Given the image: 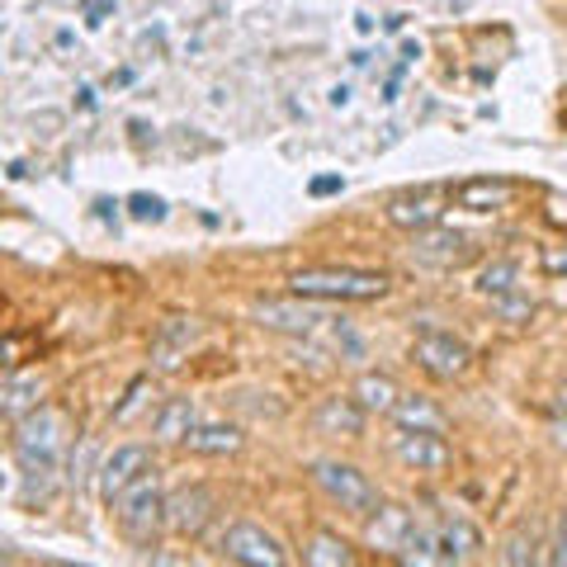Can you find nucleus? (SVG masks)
<instances>
[{
    "mask_svg": "<svg viewBox=\"0 0 567 567\" xmlns=\"http://www.w3.org/2000/svg\"><path fill=\"white\" fill-rule=\"evenodd\" d=\"M393 454L407 468H417V473H445V468L454 463L449 439L435 435V431H397L393 435Z\"/></svg>",
    "mask_w": 567,
    "mask_h": 567,
    "instance_id": "11",
    "label": "nucleus"
},
{
    "mask_svg": "<svg viewBox=\"0 0 567 567\" xmlns=\"http://www.w3.org/2000/svg\"><path fill=\"white\" fill-rule=\"evenodd\" d=\"M67 449V417L52 407H34L28 417H20V431H14V454H20V468L28 478H48L57 473Z\"/></svg>",
    "mask_w": 567,
    "mask_h": 567,
    "instance_id": "2",
    "label": "nucleus"
},
{
    "mask_svg": "<svg viewBox=\"0 0 567 567\" xmlns=\"http://www.w3.org/2000/svg\"><path fill=\"white\" fill-rule=\"evenodd\" d=\"M128 208H133V218H142V222H161L166 218V204L156 194H133L128 198Z\"/></svg>",
    "mask_w": 567,
    "mask_h": 567,
    "instance_id": "27",
    "label": "nucleus"
},
{
    "mask_svg": "<svg viewBox=\"0 0 567 567\" xmlns=\"http://www.w3.org/2000/svg\"><path fill=\"white\" fill-rule=\"evenodd\" d=\"M34 407H43V378L38 374H24V378H10L0 388V417H28Z\"/></svg>",
    "mask_w": 567,
    "mask_h": 567,
    "instance_id": "22",
    "label": "nucleus"
},
{
    "mask_svg": "<svg viewBox=\"0 0 567 567\" xmlns=\"http://www.w3.org/2000/svg\"><path fill=\"white\" fill-rule=\"evenodd\" d=\"M411 255H417L421 265H435V269H459L478 255V246L468 241L463 232H445V227H425V232H417V246H411Z\"/></svg>",
    "mask_w": 567,
    "mask_h": 567,
    "instance_id": "13",
    "label": "nucleus"
},
{
    "mask_svg": "<svg viewBox=\"0 0 567 567\" xmlns=\"http://www.w3.org/2000/svg\"><path fill=\"white\" fill-rule=\"evenodd\" d=\"M109 506H113V520L123 524V534L133 539V544H152L166 524V492L156 487V473L137 478L133 487H123Z\"/></svg>",
    "mask_w": 567,
    "mask_h": 567,
    "instance_id": "3",
    "label": "nucleus"
},
{
    "mask_svg": "<svg viewBox=\"0 0 567 567\" xmlns=\"http://www.w3.org/2000/svg\"><path fill=\"white\" fill-rule=\"evenodd\" d=\"M534 548H539V539H534V534H510V539H506V548H502V558H506V563H516V567H520V563H539L544 553H534Z\"/></svg>",
    "mask_w": 567,
    "mask_h": 567,
    "instance_id": "26",
    "label": "nucleus"
},
{
    "mask_svg": "<svg viewBox=\"0 0 567 567\" xmlns=\"http://www.w3.org/2000/svg\"><path fill=\"white\" fill-rule=\"evenodd\" d=\"M303 563H312V567H350L354 563V548L340 534L317 530V534L307 539V548H303Z\"/></svg>",
    "mask_w": 567,
    "mask_h": 567,
    "instance_id": "23",
    "label": "nucleus"
},
{
    "mask_svg": "<svg viewBox=\"0 0 567 567\" xmlns=\"http://www.w3.org/2000/svg\"><path fill=\"white\" fill-rule=\"evenodd\" d=\"M548 563L567 567V516L558 520V534H553V544H548Z\"/></svg>",
    "mask_w": 567,
    "mask_h": 567,
    "instance_id": "29",
    "label": "nucleus"
},
{
    "mask_svg": "<svg viewBox=\"0 0 567 567\" xmlns=\"http://www.w3.org/2000/svg\"><path fill=\"white\" fill-rule=\"evenodd\" d=\"M553 439H558V449H567V417L553 421Z\"/></svg>",
    "mask_w": 567,
    "mask_h": 567,
    "instance_id": "31",
    "label": "nucleus"
},
{
    "mask_svg": "<svg viewBox=\"0 0 567 567\" xmlns=\"http://www.w3.org/2000/svg\"><path fill=\"white\" fill-rule=\"evenodd\" d=\"M241 445H246V435H241V425L232 421H198L190 435H184L180 449L198 454V459H227V454H237Z\"/></svg>",
    "mask_w": 567,
    "mask_h": 567,
    "instance_id": "15",
    "label": "nucleus"
},
{
    "mask_svg": "<svg viewBox=\"0 0 567 567\" xmlns=\"http://www.w3.org/2000/svg\"><path fill=\"white\" fill-rule=\"evenodd\" d=\"M510 289H520V269L510 265V261H492L487 269L478 275V293H487V298H502Z\"/></svg>",
    "mask_w": 567,
    "mask_h": 567,
    "instance_id": "24",
    "label": "nucleus"
},
{
    "mask_svg": "<svg viewBox=\"0 0 567 567\" xmlns=\"http://www.w3.org/2000/svg\"><path fill=\"white\" fill-rule=\"evenodd\" d=\"M340 190V180H331V176H326V180H312V194H336Z\"/></svg>",
    "mask_w": 567,
    "mask_h": 567,
    "instance_id": "30",
    "label": "nucleus"
},
{
    "mask_svg": "<svg viewBox=\"0 0 567 567\" xmlns=\"http://www.w3.org/2000/svg\"><path fill=\"white\" fill-rule=\"evenodd\" d=\"M194 340H198V322L170 317L161 331H156V340H152V360H156V369H176L180 354H190Z\"/></svg>",
    "mask_w": 567,
    "mask_h": 567,
    "instance_id": "19",
    "label": "nucleus"
},
{
    "mask_svg": "<svg viewBox=\"0 0 567 567\" xmlns=\"http://www.w3.org/2000/svg\"><path fill=\"white\" fill-rule=\"evenodd\" d=\"M516 198V184L510 180H492V176H478V180H463L454 190V204L468 208V213H496Z\"/></svg>",
    "mask_w": 567,
    "mask_h": 567,
    "instance_id": "18",
    "label": "nucleus"
},
{
    "mask_svg": "<svg viewBox=\"0 0 567 567\" xmlns=\"http://www.w3.org/2000/svg\"><path fill=\"white\" fill-rule=\"evenodd\" d=\"M147 473H156L152 449H147V445H119L105 463H99V496H105V502H113V496H119L123 487H133V482L147 478Z\"/></svg>",
    "mask_w": 567,
    "mask_h": 567,
    "instance_id": "12",
    "label": "nucleus"
},
{
    "mask_svg": "<svg viewBox=\"0 0 567 567\" xmlns=\"http://www.w3.org/2000/svg\"><path fill=\"white\" fill-rule=\"evenodd\" d=\"M312 482L331 496L340 510H350V516H369V510L378 506V487L374 478L364 473V468L354 463H340V459H317L312 463Z\"/></svg>",
    "mask_w": 567,
    "mask_h": 567,
    "instance_id": "4",
    "label": "nucleus"
},
{
    "mask_svg": "<svg viewBox=\"0 0 567 567\" xmlns=\"http://www.w3.org/2000/svg\"><path fill=\"white\" fill-rule=\"evenodd\" d=\"M350 393H354V402H360V407L369 411V417H388L393 402L402 397V393H397V383H393L388 374H374V369L354 378V388H350Z\"/></svg>",
    "mask_w": 567,
    "mask_h": 567,
    "instance_id": "21",
    "label": "nucleus"
},
{
    "mask_svg": "<svg viewBox=\"0 0 567 567\" xmlns=\"http://www.w3.org/2000/svg\"><path fill=\"white\" fill-rule=\"evenodd\" d=\"M194 425H198V407L190 402V397H170V402L156 411L152 435L161 439V445H184V435H190Z\"/></svg>",
    "mask_w": 567,
    "mask_h": 567,
    "instance_id": "20",
    "label": "nucleus"
},
{
    "mask_svg": "<svg viewBox=\"0 0 567 567\" xmlns=\"http://www.w3.org/2000/svg\"><path fill=\"white\" fill-rule=\"evenodd\" d=\"M364 421L369 411L350 397H322V407L312 411V425H317V435H346V439H360L364 435Z\"/></svg>",
    "mask_w": 567,
    "mask_h": 567,
    "instance_id": "14",
    "label": "nucleus"
},
{
    "mask_svg": "<svg viewBox=\"0 0 567 567\" xmlns=\"http://www.w3.org/2000/svg\"><path fill=\"white\" fill-rule=\"evenodd\" d=\"M417 524H421V516L411 506L378 502L364 516V544L374 548V553H383V558H402L407 544H411V534H417Z\"/></svg>",
    "mask_w": 567,
    "mask_h": 567,
    "instance_id": "6",
    "label": "nucleus"
},
{
    "mask_svg": "<svg viewBox=\"0 0 567 567\" xmlns=\"http://www.w3.org/2000/svg\"><path fill=\"white\" fill-rule=\"evenodd\" d=\"M213 510H218V496H213L204 482H190V487H180V492L166 496V530L194 539V534L208 530Z\"/></svg>",
    "mask_w": 567,
    "mask_h": 567,
    "instance_id": "9",
    "label": "nucleus"
},
{
    "mask_svg": "<svg viewBox=\"0 0 567 567\" xmlns=\"http://www.w3.org/2000/svg\"><path fill=\"white\" fill-rule=\"evenodd\" d=\"M445 204H449V194L439 190V184H421V190H402V194H393L388 198V222L393 227H402V232H425V227H439V218H445Z\"/></svg>",
    "mask_w": 567,
    "mask_h": 567,
    "instance_id": "7",
    "label": "nucleus"
},
{
    "mask_svg": "<svg viewBox=\"0 0 567 567\" xmlns=\"http://www.w3.org/2000/svg\"><path fill=\"white\" fill-rule=\"evenodd\" d=\"M393 289L383 269H350V265H317L298 269L289 279V293L312 298V303H374Z\"/></svg>",
    "mask_w": 567,
    "mask_h": 567,
    "instance_id": "1",
    "label": "nucleus"
},
{
    "mask_svg": "<svg viewBox=\"0 0 567 567\" xmlns=\"http://www.w3.org/2000/svg\"><path fill=\"white\" fill-rule=\"evenodd\" d=\"M255 322L265 326V331H284V336H312L322 322H331L326 312L312 307V298H265V303H255Z\"/></svg>",
    "mask_w": 567,
    "mask_h": 567,
    "instance_id": "8",
    "label": "nucleus"
},
{
    "mask_svg": "<svg viewBox=\"0 0 567 567\" xmlns=\"http://www.w3.org/2000/svg\"><path fill=\"white\" fill-rule=\"evenodd\" d=\"M539 265H544L548 275H567V246H544L539 251Z\"/></svg>",
    "mask_w": 567,
    "mask_h": 567,
    "instance_id": "28",
    "label": "nucleus"
},
{
    "mask_svg": "<svg viewBox=\"0 0 567 567\" xmlns=\"http://www.w3.org/2000/svg\"><path fill=\"white\" fill-rule=\"evenodd\" d=\"M218 553L227 563H241V567H284L289 563V548H284L279 539L255 520H232L227 524V530L218 534Z\"/></svg>",
    "mask_w": 567,
    "mask_h": 567,
    "instance_id": "5",
    "label": "nucleus"
},
{
    "mask_svg": "<svg viewBox=\"0 0 567 567\" xmlns=\"http://www.w3.org/2000/svg\"><path fill=\"white\" fill-rule=\"evenodd\" d=\"M468 346L459 336H449V331H421L417 336V364L425 369L431 378H463L468 374Z\"/></svg>",
    "mask_w": 567,
    "mask_h": 567,
    "instance_id": "10",
    "label": "nucleus"
},
{
    "mask_svg": "<svg viewBox=\"0 0 567 567\" xmlns=\"http://www.w3.org/2000/svg\"><path fill=\"white\" fill-rule=\"evenodd\" d=\"M558 407L567 411V383H563V388H558Z\"/></svg>",
    "mask_w": 567,
    "mask_h": 567,
    "instance_id": "32",
    "label": "nucleus"
},
{
    "mask_svg": "<svg viewBox=\"0 0 567 567\" xmlns=\"http://www.w3.org/2000/svg\"><path fill=\"white\" fill-rule=\"evenodd\" d=\"M393 425L397 431H435V435H449V417H445V407L431 402V397H421V393H402L393 402Z\"/></svg>",
    "mask_w": 567,
    "mask_h": 567,
    "instance_id": "16",
    "label": "nucleus"
},
{
    "mask_svg": "<svg viewBox=\"0 0 567 567\" xmlns=\"http://www.w3.org/2000/svg\"><path fill=\"white\" fill-rule=\"evenodd\" d=\"M492 307H496V317H502V322H530V317H534V303H530V298H524L520 289L492 298Z\"/></svg>",
    "mask_w": 567,
    "mask_h": 567,
    "instance_id": "25",
    "label": "nucleus"
},
{
    "mask_svg": "<svg viewBox=\"0 0 567 567\" xmlns=\"http://www.w3.org/2000/svg\"><path fill=\"white\" fill-rule=\"evenodd\" d=\"M435 534H439V548H445V563H468V558H478V548H482V530L468 516H439L435 520Z\"/></svg>",
    "mask_w": 567,
    "mask_h": 567,
    "instance_id": "17",
    "label": "nucleus"
}]
</instances>
